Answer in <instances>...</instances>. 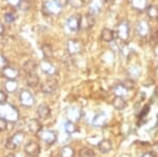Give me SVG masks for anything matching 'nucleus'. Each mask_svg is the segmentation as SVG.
<instances>
[{
    "label": "nucleus",
    "instance_id": "obj_12",
    "mask_svg": "<svg viewBox=\"0 0 158 157\" xmlns=\"http://www.w3.org/2000/svg\"><path fill=\"white\" fill-rule=\"evenodd\" d=\"M80 22H81V16L77 15H72L67 19V25L70 31H78L80 29Z\"/></svg>",
    "mask_w": 158,
    "mask_h": 157
},
{
    "label": "nucleus",
    "instance_id": "obj_39",
    "mask_svg": "<svg viewBox=\"0 0 158 157\" xmlns=\"http://www.w3.org/2000/svg\"><path fill=\"white\" fill-rule=\"evenodd\" d=\"M149 112H150V105H146V107L142 109V111L139 114V119H143V118H146L147 115L149 114Z\"/></svg>",
    "mask_w": 158,
    "mask_h": 157
},
{
    "label": "nucleus",
    "instance_id": "obj_9",
    "mask_svg": "<svg viewBox=\"0 0 158 157\" xmlns=\"http://www.w3.org/2000/svg\"><path fill=\"white\" fill-rule=\"evenodd\" d=\"M57 88H58L57 80L54 79V78H51V79H48L41 85V91L42 93H44L47 95H52L57 91Z\"/></svg>",
    "mask_w": 158,
    "mask_h": 157
},
{
    "label": "nucleus",
    "instance_id": "obj_11",
    "mask_svg": "<svg viewBox=\"0 0 158 157\" xmlns=\"http://www.w3.org/2000/svg\"><path fill=\"white\" fill-rule=\"evenodd\" d=\"M40 69H41V71L44 74L49 76H54L57 73V69H56L53 63H51L49 61V59H43L40 62Z\"/></svg>",
    "mask_w": 158,
    "mask_h": 157
},
{
    "label": "nucleus",
    "instance_id": "obj_38",
    "mask_svg": "<svg viewBox=\"0 0 158 157\" xmlns=\"http://www.w3.org/2000/svg\"><path fill=\"white\" fill-rule=\"evenodd\" d=\"M9 65V62H7L6 58L3 56L2 54H0V70H3Z\"/></svg>",
    "mask_w": 158,
    "mask_h": 157
},
{
    "label": "nucleus",
    "instance_id": "obj_28",
    "mask_svg": "<svg viewBox=\"0 0 158 157\" xmlns=\"http://www.w3.org/2000/svg\"><path fill=\"white\" fill-rule=\"evenodd\" d=\"M128 89L124 88L122 85H117L113 88V93L115 96H120V97H124L128 94Z\"/></svg>",
    "mask_w": 158,
    "mask_h": 157
},
{
    "label": "nucleus",
    "instance_id": "obj_31",
    "mask_svg": "<svg viewBox=\"0 0 158 157\" xmlns=\"http://www.w3.org/2000/svg\"><path fill=\"white\" fill-rule=\"evenodd\" d=\"M64 131L68 134H74L75 132H77L78 129L73 121L68 120V121H65V123H64Z\"/></svg>",
    "mask_w": 158,
    "mask_h": 157
},
{
    "label": "nucleus",
    "instance_id": "obj_5",
    "mask_svg": "<svg viewBox=\"0 0 158 157\" xmlns=\"http://www.w3.org/2000/svg\"><path fill=\"white\" fill-rule=\"evenodd\" d=\"M38 136L42 141L48 145H53L57 140V133L52 130H41L38 133Z\"/></svg>",
    "mask_w": 158,
    "mask_h": 157
},
{
    "label": "nucleus",
    "instance_id": "obj_37",
    "mask_svg": "<svg viewBox=\"0 0 158 157\" xmlns=\"http://www.w3.org/2000/svg\"><path fill=\"white\" fill-rule=\"evenodd\" d=\"M121 85H123L124 88L128 89V90H131V89L134 88V81H133V79H131V78H128V79L123 80Z\"/></svg>",
    "mask_w": 158,
    "mask_h": 157
},
{
    "label": "nucleus",
    "instance_id": "obj_40",
    "mask_svg": "<svg viewBox=\"0 0 158 157\" xmlns=\"http://www.w3.org/2000/svg\"><path fill=\"white\" fill-rule=\"evenodd\" d=\"M7 128V120L0 116V131H6Z\"/></svg>",
    "mask_w": 158,
    "mask_h": 157
},
{
    "label": "nucleus",
    "instance_id": "obj_44",
    "mask_svg": "<svg viewBox=\"0 0 158 157\" xmlns=\"http://www.w3.org/2000/svg\"><path fill=\"white\" fill-rule=\"evenodd\" d=\"M141 157H155V154L152 153V152H147V153L142 154Z\"/></svg>",
    "mask_w": 158,
    "mask_h": 157
},
{
    "label": "nucleus",
    "instance_id": "obj_8",
    "mask_svg": "<svg viewBox=\"0 0 158 157\" xmlns=\"http://www.w3.org/2000/svg\"><path fill=\"white\" fill-rule=\"evenodd\" d=\"M23 139H24V134L22 132L16 133L15 135H13L12 137H10L9 139H7V141L6 143V149H9V150H14L17 146H19L20 143L23 141Z\"/></svg>",
    "mask_w": 158,
    "mask_h": 157
},
{
    "label": "nucleus",
    "instance_id": "obj_17",
    "mask_svg": "<svg viewBox=\"0 0 158 157\" xmlns=\"http://www.w3.org/2000/svg\"><path fill=\"white\" fill-rule=\"evenodd\" d=\"M27 126L29 129V131L33 134H38L40 131L42 130V126L40 123V121L38 119H30L27 120Z\"/></svg>",
    "mask_w": 158,
    "mask_h": 157
},
{
    "label": "nucleus",
    "instance_id": "obj_2",
    "mask_svg": "<svg viewBox=\"0 0 158 157\" xmlns=\"http://www.w3.org/2000/svg\"><path fill=\"white\" fill-rule=\"evenodd\" d=\"M62 11V6L56 0H47L42 4V13L45 16L59 15Z\"/></svg>",
    "mask_w": 158,
    "mask_h": 157
},
{
    "label": "nucleus",
    "instance_id": "obj_30",
    "mask_svg": "<svg viewBox=\"0 0 158 157\" xmlns=\"http://www.w3.org/2000/svg\"><path fill=\"white\" fill-rule=\"evenodd\" d=\"M147 14L151 19H158V7L156 6H149L147 7Z\"/></svg>",
    "mask_w": 158,
    "mask_h": 157
},
{
    "label": "nucleus",
    "instance_id": "obj_29",
    "mask_svg": "<svg viewBox=\"0 0 158 157\" xmlns=\"http://www.w3.org/2000/svg\"><path fill=\"white\" fill-rule=\"evenodd\" d=\"M75 156V151L72 147L64 146L60 150V157H74Z\"/></svg>",
    "mask_w": 158,
    "mask_h": 157
},
{
    "label": "nucleus",
    "instance_id": "obj_49",
    "mask_svg": "<svg viewBox=\"0 0 158 157\" xmlns=\"http://www.w3.org/2000/svg\"><path fill=\"white\" fill-rule=\"evenodd\" d=\"M6 157H16V156H15L14 154H9V155H7Z\"/></svg>",
    "mask_w": 158,
    "mask_h": 157
},
{
    "label": "nucleus",
    "instance_id": "obj_34",
    "mask_svg": "<svg viewBox=\"0 0 158 157\" xmlns=\"http://www.w3.org/2000/svg\"><path fill=\"white\" fill-rule=\"evenodd\" d=\"M31 6H32V4H31L30 0H21L17 9H19L20 11L25 12V11H29V10L31 9Z\"/></svg>",
    "mask_w": 158,
    "mask_h": 157
},
{
    "label": "nucleus",
    "instance_id": "obj_42",
    "mask_svg": "<svg viewBox=\"0 0 158 157\" xmlns=\"http://www.w3.org/2000/svg\"><path fill=\"white\" fill-rule=\"evenodd\" d=\"M20 1H21V0H6L7 3L13 7H18Z\"/></svg>",
    "mask_w": 158,
    "mask_h": 157
},
{
    "label": "nucleus",
    "instance_id": "obj_24",
    "mask_svg": "<svg viewBox=\"0 0 158 157\" xmlns=\"http://www.w3.org/2000/svg\"><path fill=\"white\" fill-rule=\"evenodd\" d=\"M38 67L37 62L34 61L33 59H30L27 60V61L24 62L23 64V71L27 74H32V73H35V71H36Z\"/></svg>",
    "mask_w": 158,
    "mask_h": 157
},
{
    "label": "nucleus",
    "instance_id": "obj_21",
    "mask_svg": "<svg viewBox=\"0 0 158 157\" xmlns=\"http://www.w3.org/2000/svg\"><path fill=\"white\" fill-rule=\"evenodd\" d=\"M37 115L40 119H47L51 115V110L47 105H40L37 110Z\"/></svg>",
    "mask_w": 158,
    "mask_h": 157
},
{
    "label": "nucleus",
    "instance_id": "obj_45",
    "mask_svg": "<svg viewBox=\"0 0 158 157\" xmlns=\"http://www.w3.org/2000/svg\"><path fill=\"white\" fill-rule=\"evenodd\" d=\"M56 1H57L58 2V3H59L60 4V6H65V4H67L68 3V0H56Z\"/></svg>",
    "mask_w": 158,
    "mask_h": 157
},
{
    "label": "nucleus",
    "instance_id": "obj_10",
    "mask_svg": "<svg viewBox=\"0 0 158 157\" xmlns=\"http://www.w3.org/2000/svg\"><path fill=\"white\" fill-rule=\"evenodd\" d=\"M24 152L29 156L36 157L40 154V146L37 143H35V141H29L24 146Z\"/></svg>",
    "mask_w": 158,
    "mask_h": 157
},
{
    "label": "nucleus",
    "instance_id": "obj_47",
    "mask_svg": "<svg viewBox=\"0 0 158 157\" xmlns=\"http://www.w3.org/2000/svg\"><path fill=\"white\" fill-rule=\"evenodd\" d=\"M104 2H106V3H111V2H113L114 0H103Z\"/></svg>",
    "mask_w": 158,
    "mask_h": 157
},
{
    "label": "nucleus",
    "instance_id": "obj_6",
    "mask_svg": "<svg viewBox=\"0 0 158 157\" xmlns=\"http://www.w3.org/2000/svg\"><path fill=\"white\" fill-rule=\"evenodd\" d=\"M136 33L139 37L146 38L151 35V25L147 20H140L136 25Z\"/></svg>",
    "mask_w": 158,
    "mask_h": 157
},
{
    "label": "nucleus",
    "instance_id": "obj_19",
    "mask_svg": "<svg viewBox=\"0 0 158 157\" xmlns=\"http://www.w3.org/2000/svg\"><path fill=\"white\" fill-rule=\"evenodd\" d=\"M116 37V32L112 31L111 29H108V27L103 29L102 32H101V40L104 42H112Z\"/></svg>",
    "mask_w": 158,
    "mask_h": 157
},
{
    "label": "nucleus",
    "instance_id": "obj_35",
    "mask_svg": "<svg viewBox=\"0 0 158 157\" xmlns=\"http://www.w3.org/2000/svg\"><path fill=\"white\" fill-rule=\"evenodd\" d=\"M68 3L74 9H79L85 4V0H68Z\"/></svg>",
    "mask_w": 158,
    "mask_h": 157
},
{
    "label": "nucleus",
    "instance_id": "obj_18",
    "mask_svg": "<svg viewBox=\"0 0 158 157\" xmlns=\"http://www.w3.org/2000/svg\"><path fill=\"white\" fill-rule=\"evenodd\" d=\"M67 116H68L69 119L71 121H73V122L78 121L81 117V110L78 107H71L68 110Z\"/></svg>",
    "mask_w": 158,
    "mask_h": 157
},
{
    "label": "nucleus",
    "instance_id": "obj_23",
    "mask_svg": "<svg viewBox=\"0 0 158 157\" xmlns=\"http://www.w3.org/2000/svg\"><path fill=\"white\" fill-rule=\"evenodd\" d=\"M131 6L134 10L136 11H143V10H147L148 6V0H131Z\"/></svg>",
    "mask_w": 158,
    "mask_h": 157
},
{
    "label": "nucleus",
    "instance_id": "obj_14",
    "mask_svg": "<svg viewBox=\"0 0 158 157\" xmlns=\"http://www.w3.org/2000/svg\"><path fill=\"white\" fill-rule=\"evenodd\" d=\"M2 76L7 80H16L19 77V70L13 67H7L2 70Z\"/></svg>",
    "mask_w": 158,
    "mask_h": 157
},
{
    "label": "nucleus",
    "instance_id": "obj_1",
    "mask_svg": "<svg viewBox=\"0 0 158 157\" xmlns=\"http://www.w3.org/2000/svg\"><path fill=\"white\" fill-rule=\"evenodd\" d=\"M0 116L6 118L7 121L16 122L19 119V112L15 107L9 103H3L0 105Z\"/></svg>",
    "mask_w": 158,
    "mask_h": 157
},
{
    "label": "nucleus",
    "instance_id": "obj_48",
    "mask_svg": "<svg viewBox=\"0 0 158 157\" xmlns=\"http://www.w3.org/2000/svg\"><path fill=\"white\" fill-rule=\"evenodd\" d=\"M154 149H155V150H156V152H158V143H156V145L154 146Z\"/></svg>",
    "mask_w": 158,
    "mask_h": 157
},
{
    "label": "nucleus",
    "instance_id": "obj_22",
    "mask_svg": "<svg viewBox=\"0 0 158 157\" xmlns=\"http://www.w3.org/2000/svg\"><path fill=\"white\" fill-rule=\"evenodd\" d=\"M113 107L114 109H116L117 111H122V110H124V109L127 108V101L124 100V98L123 97H120V96H116L115 98H114V100H113Z\"/></svg>",
    "mask_w": 158,
    "mask_h": 157
},
{
    "label": "nucleus",
    "instance_id": "obj_41",
    "mask_svg": "<svg viewBox=\"0 0 158 157\" xmlns=\"http://www.w3.org/2000/svg\"><path fill=\"white\" fill-rule=\"evenodd\" d=\"M6 93L4 91H0V105L6 103Z\"/></svg>",
    "mask_w": 158,
    "mask_h": 157
},
{
    "label": "nucleus",
    "instance_id": "obj_36",
    "mask_svg": "<svg viewBox=\"0 0 158 157\" xmlns=\"http://www.w3.org/2000/svg\"><path fill=\"white\" fill-rule=\"evenodd\" d=\"M4 20H6V22H7V23H12V22H14L16 20V15L12 12L6 13L4 14Z\"/></svg>",
    "mask_w": 158,
    "mask_h": 157
},
{
    "label": "nucleus",
    "instance_id": "obj_13",
    "mask_svg": "<svg viewBox=\"0 0 158 157\" xmlns=\"http://www.w3.org/2000/svg\"><path fill=\"white\" fill-rule=\"evenodd\" d=\"M95 16L91 13H88L85 16H81V22H80V29H90L95 24Z\"/></svg>",
    "mask_w": 158,
    "mask_h": 157
},
{
    "label": "nucleus",
    "instance_id": "obj_3",
    "mask_svg": "<svg viewBox=\"0 0 158 157\" xmlns=\"http://www.w3.org/2000/svg\"><path fill=\"white\" fill-rule=\"evenodd\" d=\"M116 35L122 42L128 41L130 37V27H129V22L127 20H122L120 23L118 24L116 30Z\"/></svg>",
    "mask_w": 158,
    "mask_h": 157
},
{
    "label": "nucleus",
    "instance_id": "obj_16",
    "mask_svg": "<svg viewBox=\"0 0 158 157\" xmlns=\"http://www.w3.org/2000/svg\"><path fill=\"white\" fill-rule=\"evenodd\" d=\"M106 115L103 112H99L98 114H96L94 116L93 120H92V123H93L94 126L96 128H102V126H106Z\"/></svg>",
    "mask_w": 158,
    "mask_h": 157
},
{
    "label": "nucleus",
    "instance_id": "obj_7",
    "mask_svg": "<svg viewBox=\"0 0 158 157\" xmlns=\"http://www.w3.org/2000/svg\"><path fill=\"white\" fill-rule=\"evenodd\" d=\"M19 100H20V103L24 107H33L35 105V98L33 96L32 93L27 90H22L21 93L19 95Z\"/></svg>",
    "mask_w": 158,
    "mask_h": 157
},
{
    "label": "nucleus",
    "instance_id": "obj_20",
    "mask_svg": "<svg viewBox=\"0 0 158 157\" xmlns=\"http://www.w3.org/2000/svg\"><path fill=\"white\" fill-rule=\"evenodd\" d=\"M112 148H113V146H112L111 140H109V139H101L98 143V149L101 153H109L112 150Z\"/></svg>",
    "mask_w": 158,
    "mask_h": 157
},
{
    "label": "nucleus",
    "instance_id": "obj_46",
    "mask_svg": "<svg viewBox=\"0 0 158 157\" xmlns=\"http://www.w3.org/2000/svg\"><path fill=\"white\" fill-rule=\"evenodd\" d=\"M4 30H6V29H4V25L2 24L1 22H0V35L3 34V33H4Z\"/></svg>",
    "mask_w": 158,
    "mask_h": 157
},
{
    "label": "nucleus",
    "instance_id": "obj_32",
    "mask_svg": "<svg viewBox=\"0 0 158 157\" xmlns=\"http://www.w3.org/2000/svg\"><path fill=\"white\" fill-rule=\"evenodd\" d=\"M140 73H141V69H140V65L138 64L133 65V67H131L129 69V75H130V77H132V78L138 77L140 75Z\"/></svg>",
    "mask_w": 158,
    "mask_h": 157
},
{
    "label": "nucleus",
    "instance_id": "obj_25",
    "mask_svg": "<svg viewBox=\"0 0 158 157\" xmlns=\"http://www.w3.org/2000/svg\"><path fill=\"white\" fill-rule=\"evenodd\" d=\"M25 82H27V85H29V87L35 88L38 83H39V77H38L35 73H32V74H27Z\"/></svg>",
    "mask_w": 158,
    "mask_h": 157
},
{
    "label": "nucleus",
    "instance_id": "obj_33",
    "mask_svg": "<svg viewBox=\"0 0 158 157\" xmlns=\"http://www.w3.org/2000/svg\"><path fill=\"white\" fill-rule=\"evenodd\" d=\"M79 157H96L95 152L89 148H82L79 151Z\"/></svg>",
    "mask_w": 158,
    "mask_h": 157
},
{
    "label": "nucleus",
    "instance_id": "obj_26",
    "mask_svg": "<svg viewBox=\"0 0 158 157\" xmlns=\"http://www.w3.org/2000/svg\"><path fill=\"white\" fill-rule=\"evenodd\" d=\"M41 51H42V54H43V57L45 59H51L54 56V51H53V48L52 45L50 44H43L41 47Z\"/></svg>",
    "mask_w": 158,
    "mask_h": 157
},
{
    "label": "nucleus",
    "instance_id": "obj_43",
    "mask_svg": "<svg viewBox=\"0 0 158 157\" xmlns=\"http://www.w3.org/2000/svg\"><path fill=\"white\" fill-rule=\"evenodd\" d=\"M151 38H152V41L155 42V43H158V31L152 33L151 34Z\"/></svg>",
    "mask_w": 158,
    "mask_h": 157
},
{
    "label": "nucleus",
    "instance_id": "obj_15",
    "mask_svg": "<svg viewBox=\"0 0 158 157\" xmlns=\"http://www.w3.org/2000/svg\"><path fill=\"white\" fill-rule=\"evenodd\" d=\"M103 3V0H92L90 2V6H89V13L93 14L94 16L98 15L101 12V10H102Z\"/></svg>",
    "mask_w": 158,
    "mask_h": 157
},
{
    "label": "nucleus",
    "instance_id": "obj_4",
    "mask_svg": "<svg viewBox=\"0 0 158 157\" xmlns=\"http://www.w3.org/2000/svg\"><path fill=\"white\" fill-rule=\"evenodd\" d=\"M67 50L70 55L79 54L83 51V44L80 40L77 39H70L67 43Z\"/></svg>",
    "mask_w": 158,
    "mask_h": 157
},
{
    "label": "nucleus",
    "instance_id": "obj_27",
    "mask_svg": "<svg viewBox=\"0 0 158 157\" xmlns=\"http://www.w3.org/2000/svg\"><path fill=\"white\" fill-rule=\"evenodd\" d=\"M18 89V83H17L15 80H7V81L4 83V90L7 93H14L17 91Z\"/></svg>",
    "mask_w": 158,
    "mask_h": 157
}]
</instances>
